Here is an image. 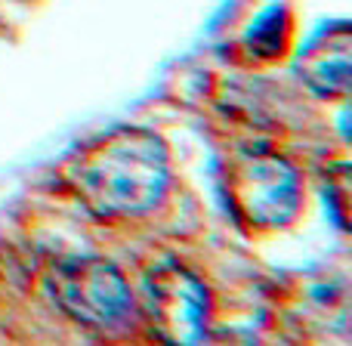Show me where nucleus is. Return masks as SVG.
<instances>
[{"instance_id": "obj_1", "label": "nucleus", "mask_w": 352, "mask_h": 346, "mask_svg": "<svg viewBox=\"0 0 352 346\" xmlns=\"http://www.w3.org/2000/svg\"><path fill=\"white\" fill-rule=\"evenodd\" d=\"M65 182L93 217L146 213L170 182L167 146L152 130L115 127L74 149L65 161Z\"/></svg>"}, {"instance_id": "obj_2", "label": "nucleus", "mask_w": 352, "mask_h": 346, "mask_svg": "<svg viewBox=\"0 0 352 346\" xmlns=\"http://www.w3.org/2000/svg\"><path fill=\"white\" fill-rule=\"evenodd\" d=\"M229 201L244 223L275 229L297 217L300 176L281 155L248 152L229 167Z\"/></svg>"}, {"instance_id": "obj_5", "label": "nucleus", "mask_w": 352, "mask_h": 346, "mask_svg": "<svg viewBox=\"0 0 352 346\" xmlns=\"http://www.w3.org/2000/svg\"><path fill=\"white\" fill-rule=\"evenodd\" d=\"M349 25L324 28L300 53L297 74L318 96H346L349 93Z\"/></svg>"}, {"instance_id": "obj_4", "label": "nucleus", "mask_w": 352, "mask_h": 346, "mask_svg": "<svg viewBox=\"0 0 352 346\" xmlns=\"http://www.w3.org/2000/svg\"><path fill=\"white\" fill-rule=\"evenodd\" d=\"M146 310L161 340L198 343L210 318V297L188 269L158 266L146 275Z\"/></svg>"}, {"instance_id": "obj_3", "label": "nucleus", "mask_w": 352, "mask_h": 346, "mask_svg": "<svg viewBox=\"0 0 352 346\" xmlns=\"http://www.w3.org/2000/svg\"><path fill=\"white\" fill-rule=\"evenodd\" d=\"M56 306L87 328H111L130 312V288L111 263L99 257H74L50 272Z\"/></svg>"}]
</instances>
